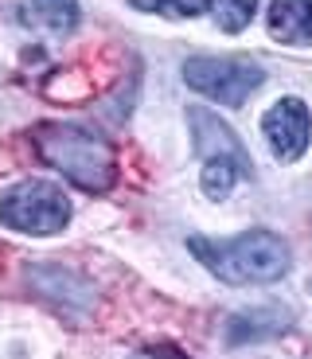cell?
Here are the masks:
<instances>
[{"label":"cell","instance_id":"cell-12","mask_svg":"<svg viewBox=\"0 0 312 359\" xmlns=\"http://www.w3.org/2000/svg\"><path fill=\"white\" fill-rule=\"evenodd\" d=\"M133 4L144 12H161V16H176V20L199 16L207 8V0H133Z\"/></svg>","mask_w":312,"mask_h":359},{"label":"cell","instance_id":"cell-9","mask_svg":"<svg viewBox=\"0 0 312 359\" xmlns=\"http://www.w3.org/2000/svg\"><path fill=\"white\" fill-rule=\"evenodd\" d=\"M285 324H289V313H281L277 305H262V309H250V313L234 316V320L226 324V336H231V344L269 340V336H277Z\"/></svg>","mask_w":312,"mask_h":359},{"label":"cell","instance_id":"cell-8","mask_svg":"<svg viewBox=\"0 0 312 359\" xmlns=\"http://www.w3.org/2000/svg\"><path fill=\"white\" fill-rule=\"evenodd\" d=\"M269 36L293 47L312 43V0H273L269 4Z\"/></svg>","mask_w":312,"mask_h":359},{"label":"cell","instance_id":"cell-7","mask_svg":"<svg viewBox=\"0 0 312 359\" xmlns=\"http://www.w3.org/2000/svg\"><path fill=\"white\" fill-rule=\"evenodd\" d=\"M4 8L24 27H39L47 36H71L79 27V0H4Z\"/></svg>","mask_w":312,"mask_h":359},{"label":"cell","instance_id":"cell-10","mask_svg":"<svg viewBox=\"0 0 312 359\" xmlns=\"http://www.w3.org/2000/svg\"><path fill=\"white\" fill-rule=\"evenodd\" d=\"M242 176H246V168H242L238 161H207V168H203V196L207 199H226Z\"/></svg>","mask_w":312,"mask_h":359},{"label":"cell","instance_id":"cell-1","mask_svg":"<svg viewBox=\"0 0 312 359\" xmlns=\"http://www.w3.org/2000/svg\"><path fill=\"white\" fill-rule=\"evenodd\" d=\"M187 246L226 285H269V281H281L293 266L289 246L269 231H246L234 238H219V243L196 234L187 238Z\"/></svg>","mask_w":312,"mask_h":359},{"label":"cell","instance_id":"cell-6","mask_svg":"<svg viewBox=\"0 0 312 359\" xmlns=\"http://www.w3.org/2000/svg\"><path fill=\"white\" fill-rule=\"evenodd\" d=\"M187 126H191V141H196V153L207 161H238L250 172V156L242 153V141L234 137V129L226 121H219L215 114L191 106L187 109Z\"/></svg>","mask_w":312,"mask_h":359},{"label":"cell","instance_id":"cell-3","mask_svg":"<svg viewBox=\"0 0 312 359\" xmlns=\"http://www.w3.org/2000/svg\"><path fill=\"white\" fill-rule=\"evenodd\" d=\"M0 223L20 234H59L71 223V199L51 180H20L0 191Z\"/></svg>","mask_w":312,"mask_h":359},{"label":"cell","instance_id":"cell-4","mask_svg":"<svg viewBox=\"0 0 312 359\" xmlns=\"http://www.w3.org/2000/svg\"><path fill=\"white\" fill-rule=\"evenodd\" d=\"M266 71L254 59H215V55H196L184 63V82L199 94H207L219 106H242V102L262 86Z\"/></svg>","mask_w":312,"mask_h":359},{"label":"cell","instance_id":"cell-13","mask_svg":"<svg viewBox=\"0 0 312 359\" xmlns=\"http://www.w3.org/2000/svg\"><path fill=\"white\" fill-rule=\"evenodd\" d=\"M133 359H187V355H179L176 348H149V351H141V355H133Z\"/></svg>","mask_w":312,"mask_h":359},{"label":"cell","instance_id":"cell-2","mask_svg":"<svg viewBox=\"0 0 312 359\" xmlns=\"http://www.w3.org/2000/svg\"><path fill=\"white\" fill-rule=\"evenodd\" d=\"M39 156L51 164L55 172H62L67 180H74L86 191H106L117 180V161L102 137L86 133L79 126H39L32 133Z\"/></svg>","mask_w":312,"mask_h":359},{"label":"cell","instance_id":"cell-5","mask_svg":"<svg viewBox=\"0 0 312 359\" xmlns=\"http://www.w3.org/2000/svg\"><path fill=\"white\" fill-rule=\"evenodd\" d=\"M262 133L273 144L277 161H285V164L301 161L304 149H308V137H312L308 106H304L301 98H281L277 106H269L266 117H262Z\"/></svg>","mask_w":312,"mask_h":359},{"label":"cell","instance_id":"cell-11","mask_svg":"<svg viewBox=\"0 0 312 359\" xmlns=\"http://www.w3.org/2000/svg\"><path fill=\"white\" fill-rule=\"evenodd\" d=\"M207 8H211L215 24L223 27L226 36H238L242 27L254 20V8H258V0H207Z\"/></svg>","mask_w":312,"mask_h":359}]
</instances>
